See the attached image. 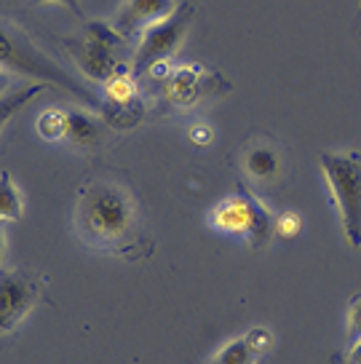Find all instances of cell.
Listing matches in <instances>:
<instances>
[{
	"label": "cell",
	"mask_w": 361,
	"mask_h": 364,
	"mask_svg": "<svg viewBox=\"0 0 361 364\" xmlns=\"http://www.w3.org/2000/svg\"><path fill=\"white\" fill-rule=\"evenodd\" d=\"M257 359H260V353L249 346L247 335H241L236 341L225 343L209 364H257Z\"/></svg>",
	"instance_id": "9a60e30c"
},
{
	"label": "cell",
	"mask_w": 361,
	"mask_h": 364,
	"mask_svg": "<svg viewBox=\"0 0 361 364\" xmlns=\"http://www.w3.org/2000/svg\"><path fill=\"white\" fill-rule=\"evenodd\" d=\"M241 166H244V174L254 185H273L281 177V150L273 142H262V139L249 142L244 156H241Z\"/></svg>",
	"instance_id": "30bf717a"
},
{
	"label": "cell",
	"mask_w": 361,
	"mask_h": 364,
	"mask_svg": "<svg viewBox=\"0 0 361 364\" xmlns=\"http://www.w3.org/2000/svg\"><path fill=\"white\" fill-rule=\"evenodd\" d=\"M247 341L260 356L262 353H268L273 346H276V338H273V332L268 330V327H252V330L247 332Z\"/></svg>",
	"instance_id": "d6986e66"
},
{
	"label": "cell",
	"mask_w": 361,
	"mask_h": 364,
	"mask_svg": "<svg viewBox=\"0 0 361 364\" xmlns=\"http://www.w3.org/2000/svg\"><path fill=\"white\" fill-rule=\"evenodd\" d=\"M41 282L38 276L22 268L0 271V335L14 332L24 318L30 316L38 303H41Z\"/></svg>",
	"instance_id": "52a82bcc"
},
{
	"label": "cell",
	"mask_w": 361,
	"mask_h": 364,
	"mask_svg": "<svg viewBox=\"0 0 361 364\" xmlns=\"http://www.w3.org/2000/svg\"><path fill=\"white\" fill-rule=\"evenodd\" d=\"M131 70H118L113 78L104 83V105L102 107H126V105L136 102V83Z\"/></svg>",
	"instance_id": "7c38bea8"
},
{
	"label": "cell",
	"mask_w": 361,
	"mask_h": 364,
	"mask_svg": "<svg viewBox=\"0 0 361 364\" xmlns=\"http://www.w3.org/2000/svg\"><path fill=\"white\" fill-rule=\"evenodd\" d=\"M0 68L6 73L38 78L41 83H54L59 89H68L70 94H75L83 102H89L91 107H99L89 89H83L78 80L59 68L57 62L45 57L43 51L24 35L22 27L6 22V19H0Z\"/></svg>",
	"instance_id": "7a4b0ae2"
},
{
	"label": "cell",
	"mask_w": 361,
	"mask_h": 364,
	"mask_svg": "<svg viewBox=\"0 0 361 364\" xmlns=\"http://www.w3.org/2000/svg\"><path fill=\"white\" fill-rule=\"evenodd\" d=\"M45 86H48V83H33V86H24V89H19V91H9L6 97H0V132H3V126L9 124L14 115L22 113L24 107L33 102Z\"/></svg>",
	"instance_id": "4fadbf2b"
},
{
	"label": "cell",
	"mask_w": 361,
	"mask_h": 364,
	"mask_svg": "<svg viewBox=\"0 0 361 364\" xmlns=\"http://www.w3.org/2000/svg\"><path fill=\"white\" fill-rule=\"evenodd\" d=\"M22 196L14 185L9 171H0V223H16L22 220Z\"/></svg>",
	"instance_id": "5bb4252c"
},
{
	"label": "cell",
	"mask_w": 361,
	"mask_h": 364,
	"mask_svg": "<svg viewBox=\"0 0 361 364\" xmlns=\"http://www.w3.org/2000/svg\"><path fill=\"white\" fill-rule=\"evenodd\" d=\"M303 230V217L297 212H281V215L273 220V236L281 241H292L300 236Z\"/></svg>",
	"instance_id": "e0dca14e"
},
{
	"label": "cell",
	"mask_w": 361,
	"mask_h": 364,
	"mask_svg": "<svg viewBox=\"0 0 361 364\" xmlns=\"http://www.w3.org/2000/svg\"><path fill=\"white\" fill-rule=\"evenodd\" d=\"M9 86H11V75L0 68V97H6V94H9Z\"/></svg>",
	"instance_id": "7402d4cb"
},
{
	"label": "cell",
	"mask_w": 361,
	"mask_h": 364,
	"mask_svg": "<svg viewBox=\"0 0 361 364\" xmlns=\"http://www.w3.org/2000/svg\"><path fill=\"white\" fill-rule=\"evenodd\" d=\"M318 169L335 201L345 241L353 250H361V153L324 150L318 153Z\"/></svg>",
	"instance_id": "3957f363"
},
{
	"label": "cell",
	"mask_w": 361,
	"mask_h": 364,
	"mask_svg": "<svg viewBox=\"0 0 361 364\" xmlns=\"http://www.w3.org/2000/svg\"><path fill=\"white\" fill-rule=\"evenodd\" d=\"M65 139L78 148H97L102 142V124L83 110H68V132Z\"/></svg>",
	"instance_id": "8fae6325"
},
{
	"label": "cell",
	"mask_w": 361,
	"mask_h": 364,
	"mask_svg": "<svg viewBox=\"0 0 361 364\" xmlns=\"http://www.w3.org/2000/svg\"><path fill=\"white\" fill-rule=\"evenodd\" d=\"M193 16H195V6L193 3H182L177 11L171 14L169 19L158 22L156 27H150L142 38H139V46H136L134 54V65H131V75L134 78H142V75H150L153 70L163 68L177 51H180L185 35L190 30Z\"/></svg>",
	"instance_id": "277c9868"
},
{
	"label": "cell",
	"mask_w": 361,
	"mask_h": 364,
	"mask_svg": "<svg viewBox=\"0 0 361 364\" xmlns=\"http://www.w3.org/2000/svg\"><path fill=\"white\" fill-rule=\"evenodd\" d=\"M174 11H177L174 0H126L115 16L113 27L129 43V41H139L150 27L169 19Z\"/></svg>",
	"instance_id": "ba28073f"
},
{
	"label": "cell",
	"mask_w": 361,
	"mask_h": 364,
	"mask_svg": "<svg viewBox=\"0 0 361 364\" xmlns=\"http://www.w3.org/2000/svg\"><path fill=\"white\" fill-rule=\"evenodd\" d=\"M190 134L195 136V142H198V145H206V142H212V132H209L206 126H195V129H190Z\"/></svg>",
	"instance_id": "44dd1931"
},
{
	"label": "cell",
	"mask_w": 361,
	"mask_h": 364,
	"mask_svg": "<svg viewBox=\"0 0 361 364\" xmlns=\"http://www.w3.org/2000/svg\"><path fill=\"white\" fill-rule=\"evenodd\" d=\"M121 43H126V41L118 35L115 27L104 22H89L86 35L80 41L68 38L65 48L70 51V57L75 59V65L86 78L107 83L118 70H124L121 59L115 57V46Z\"/></svg>",
	"instance_id": "5b68a950"
},
{
	"label": "cell",
	"mask_w": 361,
	"mask_h": 364,
	"mask_svg": "<svg viewBox=\"0 0 361 364\" xmlns=\"http://www.w3.org/2000/svg\"><path fill=\"white\" fill-rule=\"evenodd\" d=\"M3 260H6V230L0 223V271H3Z\"/></svg>",
	"instance_id": "cb8c5ba5"
},
{
	"label": "cell",
	"mask_w": 361,
	"mask_h": 364,
	"mask_svg": "<svg viewBox=\"0 0 361 364\" xmlns=\"http://www.w3.org/2000/svg\"><path fill=\"white\" fill-rule=\"evenodd\" d=\"M72 223L80 239L94 250L129 260H139L153 250L142 228L134 191L113 171H102L80 185Z\"/></svg>",
	"instance_id": "6da1fadb"
},
{
	"label": "cell",
	"mask_w": 361,
	"mask_h": 364,
	"mask_svg": "<svg viewBox=\"0 0 361 364\" xmlns=\"http://www.w3.org/2000/svg\"><path fill=\"white\" fill-rule=\"evenodd\" d=\"M33 3H57V6H65V9H70V11L75 14V16H83L78 0H33Z\"/></svg>",
	"instance_id": "ffe728a7"
},
{
	"label": "cell",
	"mask_w": 361,
	"mask_h": 364,
	"mask_svg": "<svg viewBox=\"0 0 361 364\" xmlns=\"http://www.w3.org/2000/svg\"><path fill=\"white\" fill-rule=\"evenodd\" d=\"M215 78H217L215 73H201L198 68H182L177 73H171V78H166V83H163V97L171 105L190 107V105H198L201 100H206L209 83Z\"/></svg>",
	"instance_id": "9c48e42d"
},
{
	"label": "cell",
	"mask_w": 361,
	"mask_h": 364,
	"mask_svg": "<svg viewBox=\"0 0 361 364\" xmlns=\"http://www.w3.org/2000/svg\"><path fill=\"white\" fill-rule=\"evenodd\" d=\"M217 230L233 233V236H247L254 250H262L273 236V217L265 206L252 196L247 185H238V196L225 198L212 215Z\"/></svg>",
	"instance_id": "8992f818"
},
{
	"label": "cell",
	"mask_w": 361,
	"mask_h": 364,
	"mask_svg": "<svg viewBox=\"0 0 361 364\" xmlns=\"http://www.w3.org/2000/svg\"><path fill=\"white\" fill-rule=\"evenodd\" d=\"M348 362H350V364H361V341H359V343H353V346H350V351H348Z\"/></svg>",
	"instance_id": "603a6c76"
},
{
	"label": "cell",
	"mask_w": 361,
	"mask_h": 364,
	"mask_svg": "<svg viewBox=\"0 0 361 364\" xmlns=\"http://www.w3.org/2000/svg\"><path fill=\"white\" fill-rule=\"evenodd\" d=\"M345 330H348L350 346L361 341V295L350 297L348 314H345Z\"/></svg>",
	"instance_id": "ac0fdd59"
},
{
	"label": "cell",
	"mask_w": 361,
	"mask_h": 364,
	"mask_svg": "<svg viewBox=\"0 0 361 364\" xmlns=\"http://www.w3.org/2000/svg\"><path fill=\"white\" fill-rule=\"evenodd\" d=\"M38 134L54 142V139H65V132H68V110H45L41 118H38Z\"/></svg>",
	"instance_id": "2e32d148"
}]
</instances>
